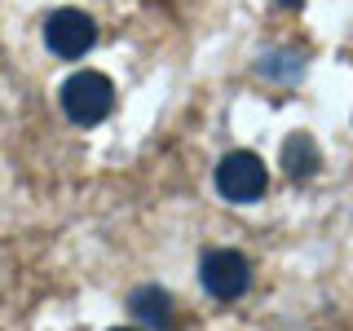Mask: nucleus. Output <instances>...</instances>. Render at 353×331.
Here are the masks:
<instances>
[{
	"mask_svg": "<svg viewBox=\"0 0 353 331\" xmlns=\"http://www.w3.org/2000/svg\"><path fill=\"white\" fill-rule=\"evenodd\" d=\"M93 40H97V27L80 9H53V14L44 18V44H49L58 58H80V53L93 49Z\"/></svg>",
	"mask_w": 353,
	"mask_h": 331,
	"instance_id": "20e7f679",
	"label": "nucleus"
},
{
	"mask_svg": "<svg viewBox=\"0 0 353 331\" xmlns=\"http://www.w3.org/2000/svg\"><path fill=\"white\" fill-rule=\"evenodd\" d=\"M199 279H203L208 296H216V301H239L252 283V265L234 248H212L203 257V265H199Z\"/></svg>",
	"mask_w": 353,
	"mask_h": 331,
	"instance_id": "f03ea898",
	"label": "nucleus"
},
{
	"mask_svg": "<svg viewBox=\"0 0 353 331\" xmlns=\"http://www.w3.org/2000/svg\"><path fill=\"white\" fill-rule=\"evenodd\" d=\"M115 331H132V327H115Z\"/></svg>",
	"mask_w": 353,
	"mask_h": 331,
	"instance_id": "0eeeda50",
	"label": "nucleus"
},
{
	"mask_svg": "<svg viewBox=\"0 0 353 331\" xmlns=\"http://www.w3.org/2000/svg\"><path fill=\"white\" fill-rule=\"evenodd\" d=\"M128 309L137 323H146L150 331H168L172 327V301L163 287H137V292L128 296Z\"/></svg>",
	"mask_w": 353,
	"mask_h": 331,
	"instance_id": "39448f33",
	"label": "nucleus"
},
{
	"mask_svg": "<svg viewBox=\"0 0 353 331\" xmlns=\"http://www.w3.org/2000/svg\"><path fill=\"white\" fill-rule=\"evenodd\" d=\"M265 185H270V172H265L261 154H252V150H234L216 163V190L230 203H252V199L265 194Z\"/></svg>",
	"mask_w": 353,
	"mask_h": 331,
	"instance_id": "7ed1b4c3",
	"label": "nucleus"
},
{
	"mask_svg": "<svg viewBox=\"0 0 353 331\" xmlns=\"http://www.w3.org/2000/svg\"><path fill=\"white\" fill-rule=\"evenodd\" d=\"M283 168H287V177H296V181L314 177L318 172V146H314V137L292 132V137L283 141Z\"/></svg>",
	"mask_w": 353,
	"mask_h": 331,
	"instance_id": "423d86ee",
	"label": "nucleus"
},
{
	"mask_svg": "<svg viewBox=\"0 0 353 331\" xmlns=\"http://www.w3.org/2000/svg\"><path fill=\"white\" fill-rule=\"evenodd\" d=\"M62 110L71 124H102V119L115 110V84L106 80L102 71H75L71 80L62 84Z\"/></svg>",
	"mask_w": 353,
	"mask_h": 331,
	"instance_id": "f257e3e1",
	"label": "nucleus"
}]
</instances>
